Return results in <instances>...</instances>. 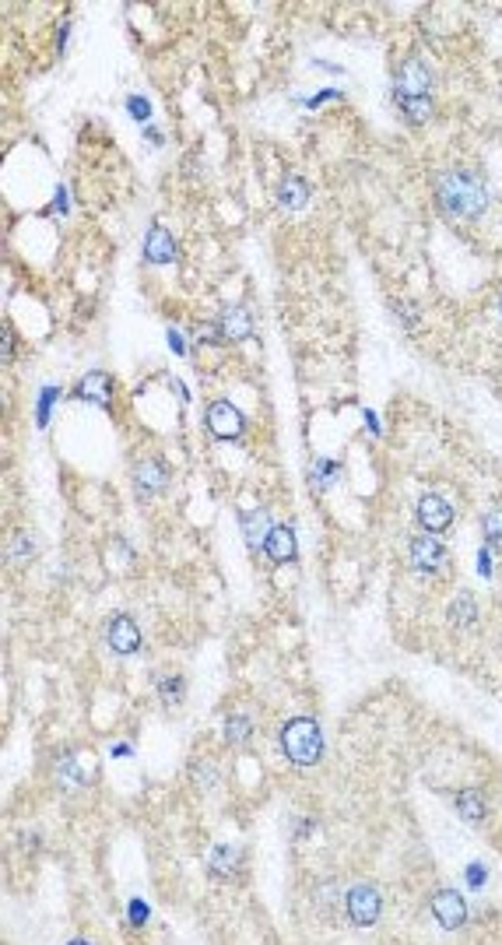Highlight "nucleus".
Segmentation results:
<instances>
[{
	"instance_id": "obj_28",
	"label": "nucleus",
	"mask_w": 502,
	"mask_h": 945,
	"mask_svg": "<svg viewBox=\"0 0 502 945\" xmlns=\"http://www.w3.org/2000/svg\"><path fill=\"white\" fill-rule=\"evenodd\" d=\"M4 359H11V331H4Z\"/></svg>"
},
{
	"instance_id": "obj_24",
	"label": "nucleus",
	"mask_w": 502,
	"mask_h": 945,
	"mask_svg": "<svg viewBox=\"0 0 502 945\" xmlns=\"http://www.w3.org/2000/svg\"><path fill=\"white\" fill-rule=\"evenodd\" d=\"M127 105H130V116H137V120H148V113H151V105H148L144 95H134Z\"/></svg>"
},
{
	"instance_id": "obj_3",
	"label": "nucleus",
	"mask_w": 502,
	"mask_h": 945,
	"mask_svg": "<svg viewBox=\"0 0 502 945\" xmlns=\"http://www.w3.org/2000/svg\"><path fill=\"white\" fill-rule=\"evenodd\" d=\"M344 907H348L351 925H359V928H373L376 918H380L383 900H380V893H376L373 886H355V889L344 896Z\"/></svg>"
},
{
	"instance_id": "obj_1",
	"label": "nucleus",
	"mask_w": 502,
	"mask_h": 945,
	"mask_svg": "<svg viewBox=\"0 0 502 945\" xmlns=\"http://www.w3.org/2000/svg\"><path fill=\"white\" fill-rule=\"evenodd\" d=\"M439 204H443L446 215L471 222V218H478L485 211L489 193L482 187V180L471 176V173H446L439 180Z\"/></svg>"
},
{
	"instance_id": "obj_13",
	"label": "nucleus",
	"mask_w": 502,
	"mask_h": 945,
	"mask_svg": "<svg viewBox=\"0 0 502 945\" xmlns=\"http://www.w3.org/2000/svg\"><path fill=\"white\" fill-rule=\"evenodd\" d=\"M218 331L239 341V338H250V334H253V320H250V313H246L243 306H228V309L221 313V320H218Z\"/></svg>"
},
{
	"instance_id": "obj_27",
	"label": "nucleus",
	"mask_w": 502,
	"mask_h": 945,
	"mask_svg": "<svg viewBox=\"0 0 502 945\" xmlns=\"http://www.w3.org/2000/svg\"><path fill=\"white\" fill-rule=\"evenodd\" d=\"M130 918H134V925H141L148 918V907L144 903H130Z\"/></svg>"
},
{
	"instance_id": "obj_21",
	"label": "nucleus",
	"mask_w": 502,
	"mask_h": 945,
	"mask_svg": "<svg viewBox=\"0 0 502 945\" xmlns=\"http://www.w3.org/2000/svg\"><path fill=\"white\" fill-rule=\"evenodd\" d=\"M57 773H60V780L67 784V787H78V784H85V773L74 766V759L67 756V759H60V766H57Z\"/></svg>"
},
{
	"instance_id": "obj_16",
	"label": "nucleus",
	"mask_w": 502,
	"mask_h": 945,
	"mask_svg": "<svg viewBox=\"0 0 502 945\" xmlns=\"http://www.w3.org/2000/svg\"><path fill=\"white\" fill-rule=\"evenodd\" d=\"M457 812H460L464 819L478 823V819L485 816V798H482V791H475V787L460 791V794H457Z\"/></svg>"
},
{
	"instance_id": "obj_7",
	"label": "nucleus",
	"mask_w": 502,
	"mask_h": 945,
	"mask_svg": "<svg viewBox=\"0 0 502 945\" xmlns=\"http://www.w3.org/2000/svg\"><path fill=\"white\" fill-rule=\"evenodd\" d=\"M264 552H267V559H271V563H296V556H299L296 535H292L289 527L274 524V527H271V535H267V542H264Z\"/></svg>"
},
{
	"instance_id": "obj_11",
	"label": "nucleus",
	"mask_w": 502,
	"mask_h": 945,
	"mask_svg": "<svg viewBox=\"0 0 502 945\" xmlns=\"http://www.w3.org/2000/svg\"><path fill=\"white\" fill-rule=\"evenodd\" d=\"M411 559H414V566L425 569V573H439V569L446 566V552L432 538H414L411 542Z\"/></svg>"
},
{
	"instance_id": "obj_29",
	"label": "nucleus",
	"mask_w": 502,
	"mask_h": 945,
	"mask_svg": "<svg viewBox=\"0 0 502 945\" xmlns=\"http://www.w3.org/2000/svg\"><path fill=\"white\" fill-rule=\"evenodd\" d=\"M499 313H502V302H499Z\"/></svg>"
},
{
	"instance_id": "obj_25",
	"label": "nucleus",
	"mask_w": 502,
	"mask_h": 945,
	"mask_svg": "<svg viewBox=\"0 0 502 945\" xmlns=\"http://www.w3.org/2000/svg\"><path fill=\"white\" fill-rule=\"evenodd\" d=\"M57 401V390L53 387H46L42 390V401H39V426H46V415H50V404Z\"/></svg>"
},
{
	"instance_id": "obj_20",
	"label": "nucleus",
	"mask_w": 502,
	"mask_h": 945,
	"mask_svg": "<svg viewBox=\"0 0 502 945\" xmlns=\"http://www.w3.org/2000/svg\"><path fill=\"white\" fill-rule=\"evenodd\" d=\"M250 735H253V724H250L246 717H232V721H228V728H225V738H228L232 746H243V742H250Z\"/></svg>"
},
{
	"instance_id": "obj_22",
	"label": "nucleus",
	"mask_w": 502,
	"mask_h": 945,
	"mask_svg": "<svg viewBox=\"0 0 502 945\" xmlns=\"http://www.w3.org/2000/svg\"><path fill=\"white\" fill-rule=\"evenodd\" d=\"M482 527H485V538H489L496 549H502V510H492V513L485 517Z\"/></svg>"
},
{
	"instance_id": "obj_19",
	"label": "nucleus",
	"mask_w": 502,
	"mask_h": 945,
	"mask_svg": "<svg viewBox=\"0 0 502 945\" xmlns=\"http://www.w3.org/2000/svg\"><path fill=\"white\" fill-rule=\"evenodd\" d=\"M239 861H243V854L236 851V847H214V851H211V868H214L218 875H232V871L239 868Z\"/></svg>"
},
{
	"instance_id": "obj_12",
	"label": "nucleus",
	"mask_w": 502,
	"mask_h": 945,
	"mask_svg": "<svg viewBox=\"0 0 502 945\" xmlns=\"http://www.w3.org/2000/svg\"><path fill=\"white\" fill-rule=\"evenodd\" d=\"M429 71H425V64H418V60H407L401 71H398V95H425L429 92Z\"/></svg>"
},
{
	"instance_id": "obj_26",
	"label": "nucleus",
	"mask_w": 502,
	"mask_h": 945,
	"mask_svg": "<svg viewBox=\"0 0 502 945\" xmlns=\"http://www.w3.org/2000/svg\"><path fill=\"white\" fill-rule=\"evenodd\" d=\"M467 882H471V886H482V882H485L482 864H471V868H467Z\"/></svg>"
},
{
	"instance_id": "obj_6",
	"label": "nucleus",
	"mask_w": 502,
	"mask_h": 945,
	"mask_svg": "<svg viewBox=\"0 0 502 945\" xmlns=\"http://www.w3.org/2000/svg\"><path fill=\"white\" fill-rule=\"evenodd\" d=\"M418 520H421L425 531L443 535L450 527V520H453V506L443 496H421L418 499Z\"/></svg>"
},
{
	"instance_id": "obj_15",
	"label": "nucleus",
	"mask_w": 502,
	"mask_h": 945,
	"mask_svg": "<svg viewBox=\"0 0 502 945\" xmlns=\"http://www.w3.org/2000/svg\"><path fill=\"white\" fill-rule=\"evenodd\" d=\"M271 517L264 513V510H253V517H246L243 520V535H246V542H250V549H257V545H264L267 542V535H271Z\"/></svg>"
},
{
	"instance_id": "obj_17",
	"label": "nucleus",
	"mask_w": 502,
	"mask_h": 945,
	"mask_svg": "<svg viewBox=\"0 0 502 945\" xmlns=\"http://www.w3.org/2000/svg\"><path fill=\"white\" fill-rule=\"evenodd\" d=\"M278 193H282V204L285 207H302L309 200V187H305L302 176H285V184H282Z\"/></svg>"
},
{
	"instance_id": "obj_23",
	"label": "nucleus",
	"mask_w": 502,
	"mask_h": 945,
	"mask_svg": "<svg viewBox=\"0 0 502 945\" xmlns=\"http://www.w3.org/2000/svg\"><path fill=\"white\" fill-rule=\"evenodd\" d=\"M471 615H475V612H471V597L464 594V597L453 605V622H457V626H467V622H471Z\"/></svg>"
},
{
	"instance_id": "obj_18",
	"label": "nucleus",
	"mask_w": 502,
	"mask_h": 945,
	"mask_svg": "<svg viewBox=\"0 0 502 945\" xmlns=\"http://www.w3.org/2000/svg\"><path fill=\"white\" fill-rule=\"evenodd\" d=\"M398 102L404 105L407 120H414V123H425L432 116V102L425 95H398Z\"/></svg>"
},
{
	"instance_id": "obj_5",
	"label": "nucleus",
	"mask_w": 502,
	"mask_h": 945,
	"mask_svg": "<svg viewBox=\"0 0 502 945\" xmlns=\"http://www.w3.org/2000/svg\"><path fill=\"white\" fill-rule=\"evenodd\" d=\"M432 918H436L446 932H457V928L467 921V903H464V896L453 893V889L436 893V896H432Z\"/></svg>"
},
{
	"instance_id": "obj_8",
	"label": "nucleus",
	"mask_w": 502,
	"mask_h": 945,
	"mask_svg": "<svg viewBox=\"0 0 502 945\" xmlns=\"http://www.w3.org/2000/svg\"><path fill=\"white\" fill-rule=\"evenodd\" d=\"M109 647L116 654H134L141 647V629L130 615H116L112 626H109Z\"/></svg>"
},
{
	"instance_id": "obj_9",
	"label": "nucleus",
	"mask_w": 502,
	"mask_h": 945,
	"mask_svg": "<svg viewBox=\"0 0 502 945\" xmlns=\"http://www.w3.org/2000/svg\"><path fill=\"white\" fill-rule=\"evenodd\" d=\"M144 257L151 264H173L176 261V246H173V236L166 232V225H151V232L144 239Z\"/></svg>"
},
{
	"instance_id": "obj_10",
	"label": "nucleus",
	"mask_w": 502,
	"mask_h": 945,
	"mask_svg": "<svg viewBox=\"0 0 502 945\" xmlns=\"http://www.w3.org/2000/svg\"><path fill=\"white\" fill-rule=\"evenodd\" d=\"M166 481H169V472H166L162 461H141L137 472H134V485H137L141 496H155V492H162Z\"/></svg>"
},
{
	"instance_id": "obj_14",
	"label": "nucleus",
	"mask_w": 502,
	"mask_h": 945,
	"mask_svg": "<svg viewBox=\"0 0 502 945\" xmlns=\"http://www.w3.org/2000/svg\"><path fill=\"white\" fill-rule=\"evenodd\" d=\"M109 394H112V379L105 373H89L78 383V397L81 401H96V404H109Z\"/></svg>"
},
{
	"instance_id": "obj_4",
	"label": "nucleus",
	"mask_w": 502,
	"mask_h": 945,
	"mask_svg": "<svg viewBox=\"0 0 502 945\" xmlns=\"http://www.w3.org/2000/svg\"><path fill=\"white\" fill-rule=\"evenodd\" d=\"M243 411L232 408L228 401H214L207 408V429L218 436V440H239L243 436Z\"/></svg>"
},
{
	"instance_id": "obj_2",
	"label": "nucleus",
	"mask_w": 502,
	"mask_h": 945,
	"mask_svg": "<svg viewBox=\"0 0 502 945\" xmlns=\"http://www.w3.org/2000/svg\"><path fill=\"white\" fill-rule=\"evenodd\" d=\"M282 749H285V756L292 759V762L313 766L320 759V753H323V735H320L316 721H309V717L289 721L285 731H282Z\"/></svg>"
}]
</instances>
